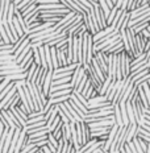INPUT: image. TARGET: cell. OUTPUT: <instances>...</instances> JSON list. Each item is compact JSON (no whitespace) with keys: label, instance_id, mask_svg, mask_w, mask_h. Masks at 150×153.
Returning a JSON list of instances; mask_svg holds the SVG:
<instances>
[{"label":"cell","instance_id":"74e56055","mask_svg":"<svg viewBox=\"0 0 150 153\" xmlns=\"http://www.w3.org/2000/svg\"><path fill=\"white\" fill-rule=\"evenodd\" d=\"M100 153H109V152H103V151H101V152H100Z\"/></svg>","mask_w":150,"mask_h":153},{"label":"cell","instance_id":"5b68a950","mask_svg":"<svg viewBox=\"0 0 150 153\" xmlns=\"http://www.w3.org/2000/svg\"><path fill=\"white\" fill-rule=\"evenodd\" d=\"M86 36H87V57H86V62L84 63H90L91 59L94 58V52H92V46H94V42H92V34L86 32Z\"/></svg>","mask_w":150,"mask_h":153},{"label":"cell","instance_id":"2e32d148","mask_svg":"<svg viewBox=\"0 0 150 153\" xmlns=\"http://www.w3.org/2000/svg\"><path fill=\"white\" fill-rule=\"evenodd\" d=\"M29 44H30V40H29V38H28V36H27V37H25V40H24L23 42L20 44V45H18L17 49L15 50V53H13L15 58H16V57H18V54H20L21 52H23V50H24V49H25V48H27L28 45H29Z\"/></svg>","mask_w":150,"mask_h":153},{"label":"cell","instance_id":"d590c367","mask_svg":"<svg viewBox=\"0 0 150 153\" xmlns=\"http://www.w3.org/2000/svg\"><path fill=\"white\" fill-rule=\"evenodd\" d=\"M40 149H41V151H42L44 153H52V152L49 151V148H47L46 145H45V146H42V148H40Z\"/></svg>","mask_w":150,"mask_h":153},{"label":"cell","instance_id":"d4e9b609","mask_svg":"<svg viewBox=\"0 0 150 153\" xmlns=\"http://www.w3.org/2000/svg\"><path fill=\"white\" fill-rule=\"evenodd\" d=\"M13 16H15V5H13V3H11L8 8V13H7V23H12Z\"/></svg>","mask_w":150,"mask_h":153},{"label":"cell","instance_id":"6da1fadb","mask_svg":"<svg viewBox=\"0 0 150 153\" xmlns=\"http://www.w3.org/2000/svg\"><path fill=\"white\" fill-rule=\"evenodd\" d=\"M86 75V71H84V69L82 68V65L81 63H78V66H76V69L72 71V74H71V81H70V85H71V87H72V90H75L76 87H78V85H79V82L82 81V78Z\"/></svg>","mask_w":150,"mask_h":153},{"label":"cell","instance_id":"ba28073f","mask_svg":"<svg viewBox=\"0 0 150 153\" xmlns=\"http://www.w3.org/2000/svg\"><path fill=\"white\" fill-rule=\"evenodd\" d=\"M146 21H150V12H148V13L140 16V17L137 19H133V20H129V23H128V28H133L136 27V25L141 24V23H146Z\"/></svg>","mask_w":150,"mask_h":153},{"label":"cell","instance_id":"e575fe53","mask_svg":"<svg viewBox=\"0 0 150 153\" xmlns=\"http://www.w3.org/2000/svg\"><path fill=\"white\" fill-rule=\"evenodd\" d=\"M8 83H9V81H7V79H5V78H3V81L0 82V92H1L3 90H4V87H5V86H7Z\"/></svg>","mask_w":150,"mask_h":153},{"label":"cell","instance_id":"277c9868","mask_svg":"<svg viewBox=\"0 0 150 153\" xmlns=\"http://www.w3.org/2000/svg\"><path fill=\"white\" fill-rule=\"evenodd\" d=\"M52 78H53V70H47L46 73V76L44 79V83H42V92L45 95V98L47 99V94H49V90H50V86H52Z\"/></svg>","mask_w":150,"mask_h":153},{"label":"cell","instance_id":"ac0fdd59","mask_svg":"<svg viewBox=\"0 0 150 153\" xmlns=\"http://www.w3.org/2000/svg\"><path fill=\"white\" fill-rule=\"evenodd\" d=\"M46 73H47V69H42L41 68V70H40V73H38V76H37V79H36V83L37 86H42V83H44V79H45V76H46Z\"/></svg>","mask_w":150,"mask_h":153},{"label":"cell","instance_id":"7a4b0ae2","mask_svg":"<svg viewBox=\"0 0 150 153\" xmlns=\"http://www.w3.org/2000/svg\"><path fill=\"white\" fill-rule=\"evenodd\" d=\"M130 61L132 58L128 57L125 52H123L120 54V70H121V75H123V79L126 78L130 73Z\"/></svg>","mask_w":150,"mask_h":153},{"label":"cell","instance_id":"7402d4cb","mask_svg":"<svg viewBox=\"0 0 150 153\" xmlns=\"http://www.w3.org/2000/svg\"><path fill=\"white\" fill-rule=\"evenodd\" d=\"M103 102H107L105 97H103V95H98V97L88 99V106H91V104H99V103H103Z\"/></svg>","mask_w":150,"mask_h":153},{"label":"cell","instance_id":"52a82bcc","mask_svg":"<svg viewBox=\"0 0 150 153\" xmlns=\"http://www.w3.org/2000/svg\"><path fill=\"white\" fill-rule=\"evenodd\" d=\"M115 29H113V27H105L103 30H100V32H98L95 36H92V42L94 44H96L99 40H101V38H104V37H107L109 33H112Z\"/></svg>","mask_w":150,"mask_h":153},{"label":"cell","instance_id":"836d02e7","mask_svg":"<svg viewBox=\"0 0 150 153\" xmlns=\"http://www.w3.org/2000/svg\"><path fill=\"white\" fill-rule=\"evenodd\" d=\"M66 44H67V37H66V38H63V40L61 41V42L57 44V45L54 46V48H55V49H61V48H63V46L66 45Z\"/></svg>","mask_w":150,"mask_h":153},{"label":"cell","instance_id":"83f0119b","mask_svg":"<svg viewBox=\"0 0 150 153\" xmlns=\"http://www.w3.org/2000/svg\"><path fill=\"white\" fill-rule=\"evenodd\" d=\"M149 78H150V75L148 74V75H145V76H142V78H140V79H137V81L133 83V86L134 87H140L142 83H145V82H149Z\"/></svg>","mask_w":150,"mask_h":153},{"label":"cell","instance_id":"9c48e42d","mask_svg":"<svg viewBox=\"0 0 150 153\" xmlns=\"http://www.w3.org/2000/svg\"><path fill=\"white\" fill-rule=\"evenodd\" d=\"M81 132H82V145H84L86 143L91 140L90 128H88V126H87V124H86L84 122L81 123Z\"/></svg>","mask_w":150,"mask_h":153},{"label":"cell","instance_id":"484cf974","mask_svg":"<svg viewBox=\"0 0 150 153\" xmlns=\"http://www.w3.org/2000/svg\"><path fill=\"white\" fill-rule=\"evenodd\" d=\"M126 15H128V11H125V12H123V13H121V15H120V19H119V21H117L116 27H115V30H116V32H119V30H120V28H121V25H123V23H124V20H125Z\"/></svg>","mask_w":150,"mask_h":153},{"label":"cell","instance_id":"e0dca14e","mask_svg":"<svg viewBox=\"0 0 150 153\" xmlns=\"http://www.w3.org/2000/svg\"><path fill=\"white\" fill-rule=\"evenodd\" d=\"M57 61H58V66H66L67 65V61H66V54L65 52H61V50H57Z\"/></svg>","mask_w":150,"mask_h":153},{"label":"cell","instance_id":"f35d334b","mask_svg":"<svg viewBox=\"0 0 150 153\" xmlns=\"http://www.w3.org/2000/svg\"><path fill=\"white\" fill-rule=\"evenodd\" d=\"M94 1H98V0H94Z\"/></svg>","mask_w":150,"mask_h":153},{"label":"cell","instance_id":"8fae6325","mask_svg":"<svg viewBox=\"0 0 150 153\" xmlns=\"http://www.w3.org/2000/svg\"><path fill=\"white\" fill-rule=\"evenodd\" d=\"M119 107H120V115H121V120H123V126L124 127H128V126H129V122H128V115H126L125 103H124V102H120Z\"/></svg>","mask_w":150,"mask_h":153},{"label":"cell","instance_id":"ffe728a7","mask_svg":"<svg viewBox=\"0 0 150 153\" xmlns=\"http://www.w3.org/2000/svg\"><path fill=\"white\" fill-rule=\"evenodd\" d=\"M149 27H150L149 21H146V23H141V24L136 25V27L130 28V29L133 30V33H134V34H138V33H141V32H142L143 29H146V28H149Z\"/></svg>","mask_w":150,"mask_h":153},{"label":"cell","instance_id":"30bf717a","mask_svg":"<svg viewBox=\"0 0 150 153\" xmlns=\"http://www.w3.org/2000/svg\"><path fill=\"white\" fill-rule=\"evenodd\" d=\"M136 128H137V124H129L126 127V135H125V144L130 143L136 136Z\"/></svg>","mask_w":150,"mask_h":153},{"label":"cell","instance_id":"7c38bea8","mask_svg":"<svg viewBox=\"0 0 150 153\" xmlns=\"http://www.w3.org/2000/svg\"><path fill=\"white\" fill-rule=\"evenodd\" d=\"M86 57H87V36H86V33H84L82 37V58H81L82 66L84 65V62H86Z\"/></svg>","mask_w":150,"mask_h":153},{"label":"cell","instance_id":"8992f818","mask_svg":"<svg viewBox=\"0 0 150 153\" xmlns=\"http://www.w3.org/2000/svg\"><path fill=\"white\" fill-rule=\"evenodd\" d=\"M76 66H78V63H70V65H66V66H61V68L53 70V74H61V73H63V74H72V71L76 69Z\"/></svg>","mask_w":150,"mask_h":153},{"label":"cell","instance_id":"8d00e7d4","mask_svg":"<svg viewBox=\"0 0 150 153\" xmlns=\"http://www.w3.org/2000/svg\"><path fill=\"white\" fill-rule=\"evenodd\" d=\"M20 1H23V0H13V1H12V3H13V5H17Z\"/></svg>","mask_w":150,"mask_h":153},{"label":"cell","instance_id":"44dd1931","mask_svg":"<svg viewBox=\"0 0 150 153\" xmlns=\"http://www.w3.org/2000/svg\"><path fill=\"white\" fill-rule=\"evenodd\" d=\"M36 8H37V4H36V1H34V3H32L30 5H28V7L25 8V9H23L20 13H21V16H23V17H25V16H28L29 13H32V12L36 11Z\"/></svg>","mask_w":150,"mask_h":153},{"label":"cell","instance_id":"cb8c5ba5","mask_svg":"<svg viewBox=\"0 0 150 153\" xmlns=\"http://www.w3.org/2000/svg\"><path fill=\"white\" fill-rule=\"evenodd\" d=\"M70 81H71V76H66V78H61V79H57V81H52V86L66 85V83H70Z\"/></svg>","mask_w":150,"mask_h":153},{"label":"cell","instance_id":"5bb4252c","mask_svg":"<svg viewBox=\"0 0 150 153\" xmlns=\"http://www.w3.org/2000/svg\"><path fill=\"white\" fill-rule=\"evenodd\" d=\"M70 135H71V132H70V123L63 124L62 126V137L61 139L66 143H70Z\"/></svg>","mask_w":150,"mask_h":153},{"label":"cell","instance_id":"1f68e13d","mask_svg":"<svg viewBox=\"0 0 150 153\" xmlns=\"http://www.w3.org/2000/svg\"><path fill=\"white\" fill-rule=\"evenodd\" d=\"M141 36L145 38V40H150V27L146 28V29H143L141 32Z\"/></svg>","mask_w":150,"mask_h":153},{"label":"cell","instance_id":"d6a6232c","mask_svg":"<svg viewBox=\"0 0 150 153\" xmlns=\"http://www.w3.org/2000/svg\"><path fill=\"white\" fill-rule=\"evenodd\" d=\"M37 116H44L42 111H36V112H30L28 115V119H32V117H37Z\"/></svg>","mask_w":150,"mask_h":153},{"label":"cell","instance_id":"f546056e","mask_svg":"<svg viewBox=\"0 0 150 153\" xmlns=\"http://www.w3.org/2000/svg\"><path fill=\"white\" fill-rule=\"evenodd\" d=\"M121 13H123V11H121V9H119V11H117V13H116V16H115L112 24H111V27H113V29H115V27H116L117 21H119V19H120V15H121Z\"/></svg>","mask_w":150,"mask_h":153},{"label":"cell","instance_id":"4fadbf2b","mask_svg":"<svg viewBox=\"0 0 150 153\" xmlns=\"http://www.w3.org/2000/svg\"><path fill=\"white\" fill-rule=\"evenodd\" d=\"M72 88H67V90H61L55 92H49L47 94V99H52V98H59V97H65V95H71Z\"/></svg>","mask_w":150,"mask_h":153},{"label":"cell","instance_id":"3957f363","mask_svg":"<svg viewBox=\"0 0 150 153\" xmlns=\"http://www.w3.org/2000/svg\"><path fill=\"white\" fill-rule=\"evenodd\" d=\"M148 12H150V7H149V4L141 5V7H138V8H136V9H133V11H130V12H129V20L137 19V17H140V16H142V15L148 13Z\"/></svg>","mask_w":150,"mask_h":153},{"label":"cell","instance_id":"f1b7e54d","mask_svg":"<svg viewBox=\"0 0 150 153\" xmlns=\"http://www.w3.org/2000/svg\"><path fill=\"white\" fill-rule=\"evenodd\" d=\"M40 122H44V116H37V117L28 119L27 120V126H29V124H34V123H40Z\"/></svg>","mask_w":150,"mask_h":153},{"label":"cell","instance_id":"9a60e30c","mask_svg":"<svg viewBox=\"0 0 150 153\" xmlns=\"http://www.w3.org/2000/svg\"><path fill=\"white\" fill-rule=\"evenodd\" d=\"M70 99V95H65V97H59V98H52V99H47L52 106H58L61 103H65V102H67Z\"/></svg>","mask_w":150,"mask_h":153},{"label":"cell","instance_id":"4316f807","mask_svg":"<svg viewBox=\"0 0 150 153\" xmlns=\"http://www.w3.org/2000/svg\"><path fill=\"white\" fill-rule=\"evenodd\" d=\"M71 94H72V95H74V97H75V98H76V99H78L79 102H81V103H82V104H83V106H84L86 108H87V107H88V102H87V100H86V99H84V98H83V97H82V95H81V94H79V92H76V91H74V90H72V92H71ZM87 110H88V108H87Z\"/></svg>","mask_w":150,"mask_h":153},{"label":"cell","instance_id":"603a6c76","mask_svg":"<svg viewBox=\"0 0 150 153\" xmlns=\"http://www.w3.org/2000/svg\"><path fill=\"white\" fill-rule=\"evenodd\" d=\"M117 9L116 7H113L112 9H111V12H109V15H108V17H107V27H111V24H112V21H113V19H115V16H116L117 13Z\"/></svg>","mask_w":150,"mask_h":153},{"label":"cell","instance_id":"4dcf8cb0","mask_svg":"<svg viewBox=\"0 0 150 153\" xmlns=\"http://www.w3.org/2000/svg\"><path fill=\"white\" fill-rule=\"evenodd\" d=\"M40 70H41V66H37L36 70H34V73H33V75H32L30 83H34V82H36V79H37V76H38V73H40Z\"/></svg>","mask_w":150,"mask_h":153},{"label":"cell","instance_id":"d6986e66","mask_svg":"<svg viewBox=\"0 0 150 153\" xmlns=\"http://www.w3.org/2000/svg\"><path fill=\"white\" fill-rule=\"evenodd\" d=\"M34 1H37V0H23V1H20L17 5H15V9L18 12H21L23 9H25L28 5H30L32 3H34Z\"/></svg>","mask_w":150,"mask_h":153}]
</instances>
